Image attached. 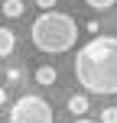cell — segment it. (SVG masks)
<instances>
[{
  "label": "cell",
  "instance_id": "cell-1",
  "mask_svg": "<svg viewBox=\"0 0 117 123\" xmlns=\"http://www.w3.org/2000/svg\"><path fill=\"white\" fill-rule=\"evenodd\" d=\"M75 78L91 94H117V36H94L75 55Z\"/></svg>",
  "mask_w": 117,
  "mask_h": 123
},
{
  "label": "cell",
  "instance_id": "cell-2",
  "mask_svg": "<svg viewBox=\"0 0 117 123\" xmlns=\"http://www.w3.org/2000/svg\"><path fill=\"white\" fill-rule=\"evenodd\" d=\"M29 36H33V45H36L39 52L59 55V52H68L78 42V23H75L68 13L49 10V13H42V16H36Z\"/></svg>",
  "mask_w": 117,
  "mask_h": 123
},
{
  "label": "cell",
  "instance_id": "cell-3",
  "mask_svg": "<svg viewBox=\"0 0 117 123\" xmlns=\"http://www.w3.org/2000/svg\"><path fill=\"white\" fill-rule=\"evenodd\" d=\"M52 120H55L52 104L39 94H23L10 107V123H52Z\"/></svg>",
  "mask_w": 117,
  "mask_h": 123
},
{
  "label": "cell",
  "instance_id": "cell-4",
  "mask_svg": "<svg viewBox=\"0 0 117 123\" xmlns=\"http://www.w3.org/2000/svg\"><path fill=\"white\" fill-rule=\"evenodd\" d=\"M13 49H16V36H13V29L0 26V58H7Z\"/></svg>",
  "mask_w": 117,
  "mask_h": 123
},
{
  "label": "cell",
  "instance_id": "cell-5",
  "mask_svg": "<svg viewBox=\"0 0 117 123\" xmlns=\"http://www.w3.org/2000/svg\"><path fill=\"white\" fill-rule=\"evenodd\" d=\"M88 107H91V104H88V97H85V94H72V97H68V113H75L78 120L88 113Z\"/></svg>",
  "mask_w": 117,
  "mask_h": 123
},
{
  "label": "cell",
  "instance_id": "cell-6",
  "mask_svg": "<svg viewBox=\"0 0 117 123\" xmlns=\"http://www.w3.org/2000/svg\"><path fill=\"white\" fill-rule=\"evenodd\" d=\"M55 78H59L55 65H39L36 68V81H39V84H55Z\"/></svg>",
  "mask_w": 117,
  "mask_h": 123
},
{
  "label": "cell",
  "instance_id": "cell-7",
  "mask_svg": "<svg viewBox=\"0 0 117 123\" xmlns=\"http://www.w3.org/2000/svg\"><path fill=\"white\" fill-rule=\"evenodd\" d=\"M23 10H26V3H23V0H7V3H3V16H10V19L23 16Z\"/></svg>",
  "mask_w": 117,
  "mask_h": 123
},
{
  "label": "cell",
  "instance_id": "cell-8",
  "mask_svg": "<svg viewBox=\"0 0 117 123\" xmlns=\"http://www.w3.org/2000/svg\"><path fill=\"white\" fill-rule=\"evenodd\" d=\"M88 6H91V10H111V6L117 3V0H85Z\"/></svg>",
  "mask_w": 117,
  "mask_h": 123
},
{
  "label": "cell",
  "instance_id": "cell-9",
  "mask_svg": "<svg viewBox=\"0 0 117 123\" xmlns=\"http://www.w3.org/2000/svg\"><path fill=\"white\" fill-rule=\"evenodd\" d=\"M101 123H117V107H104L101 110Z\"/></svg>",
  "mask_w": 117,
  "mask_h": 123
},
{
  "label": "cell",
  "instance_id": "cell-10",
  "mask_svg": "<svg viewBox=\"0 0 117 123\" xmlns=\"http://www.w3.org/2000/svg\"><path fill=\"white\" fill-rule=\"evenodd\" d=\"M55 3H59V0H36V6H39V10H42V13L55 10Z\"/></svg>",
  "mask_w": 117,
  "mask_h": 123
},
{
  "label": "cell",
  "instance_id": "cell-11",
  "mask_svg": "<svg viewBox=\"0 0 117 123\" xmlns=\"http://www.w3.org/2000/svg\"><path fill=\"white\" fill-rule=\"evenodd\" d=\"M7 81H10V84H16V81H20V68H10V71H7Z\"/></svg>",
  "mask_w": 117,
  "mask_h": 123
},
{
  "label": "cell",
  "instance_id": "cell-12",
  "mask_svg": "<svg viewBox=\"0 0 117 123\" xmlns=\"http://www.w3.org/2000/svg\"><path fill=\"white\" fill-rule=\"evenodd\" d=\"M3 104H7V87L0 84V107H3Z\"/></svg>",
  "mask_w": 117,
  "mask_h": 123
},
{
  "label": "cell",
  "instance_id": "cell-13",
  "mask_svg": "<svg viewBox=\"0 0 117 123\" xmlns=\"http://www.w3.org/2000/svg\"><path fill=\"white\" fill-rule=\"evenodd\" d=\"M75 123H94V120H75Z\"/></svg>",
  "mask_w": 117,
  "mask_h": 123
}]
</instances>
